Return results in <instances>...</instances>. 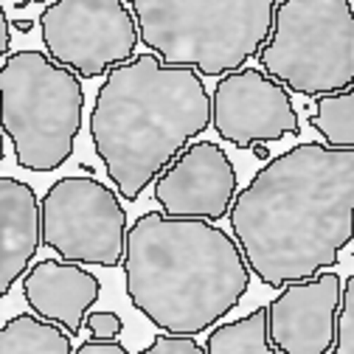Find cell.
<instances>
[{"label":"cell","instance_id":"9a60e30c","mask_svg":"<svg viewBox=\"0 0 354 354\" xmlns=\"http://www.w3.org/2000/svg\"><path fill=\"white\" fill-rule=\"evenodd\" d=\"M203 348L205 354H279L268 337V306L253 309L239 321L214 326Z\"/></svg>","mask_w":354,"mask_h":354},{"label":"cell","instance_id":"2e32d148","mask_svg":"<svg viewBox=\"0 0 354 354\" xmlns=\"http://www.w3.org/2000/svg\"><path fill=\"white\" fill-rule=\"evenodd\" d=\"M309 127L321 132L324 147L354 149V91L351 87L332 96H318L315 113L309 115Z\"/></svg>","mask_w":354,"mask_h":354},{"label":"cell","instance_id":"277c9868","mask_svg":"<svg viewBox=\"0 0 354 354\" xmlns=\"http://www.w3.org/2000/svg\"><path fill=\"white\" fill-rule=\"evenodd\" d=\"M138 39L169 68L223 79L259 54L273 0H132Z\"/></svg>","mask_w":354,"mask_h":354},{"label":"cell","instance_id":"5b68a950","mask_svg":"<svg viewBox=\"0 0 354 354\" xmlns=\"http://www.w3.org/2000/svg\"><path fill=\"white\" fill-rule=\"evenodd\" d=\"M82 79L46 51H15L0 65V129L17 166L54 171L71 155L82 129Z\"/></svg>","mask_w":354,"mask_h":354},{"label":"cell","instance_id":"5bb4252c","mask_svg":"<svg viewBox=\"0 0 354 354\" xmlns=\"http://www.w3.org/2000/svg\"><path fill=\"white\" fill-rule=\"evenodd\" d=\"M0 354H73V343L57 324L26 313L0 326Z\"/></svg>","mask_w":354,"mask_h":354},{"label":"cell","instance_id":"8992f818","mask_svg":"<svg viewBox=\"0 0 354 354\" xmlns=\"http://www.w3.org/2000/svg\"><path fill=\"white\" fill-rule=\"evenodd\" d=\"M259 71L301 96H332L354 84V9L348 0H281Z\"/></svg>","mask_w":354,"mask_h":354},{"label":"cell","instance_id":"d6986e66","mask_svg":"<svg viewBox=\"0 0 354 354\" xmlns=\"http://www.w3.org/2000/svg\"><path fill=\"white\" fill-rule=\"evenodd\" d=\"M84 329L91 332V340H115L124 329V321L115 313H87Z\"/></svg>","mask_w":354,"mask_h":354},{"label":"cell","instance_id":"30bf717a","mask_svg":"<svg viewBox=\"0 0 354 354\" xmlns=\"http://www.w3.org/2000/svg\"><path fill=\"white\" fill-rule=\"evenodd\" d=\"M239 192L236 169L214 141H194L155 177V203L174 219L219 223Z\"/></svg>","mask_w":354,"mask_h":354},{"label":"cell","instance_id":"ffe728a7","mask_svg":"<svg viewBox=\"0 0 354 354\" xmlns=\"http://www.w3.org/2000/svg\"><path fill=\"white\" fill-rule=\"evenodd\" d=\"M73 354H129L118 340H84Z\"/></svg>","mask_w":354,"mask_h":354},{"label":"cell","instance_id":"cb8c5ba5","mask_svg":"<svg viewBox=\"0 0 354 354\" xmlns=\"http://www.w3.org/2000/svg\"><path fill=\"white\" fill-rule=\"evenodd\" d=\"M0 163H3V129H0Z\"/></svg>","mask_w":354,"mask_h":354},{"label":"cell","instance_id":"7a4b0ae2","mask_svg":"<svg viewBox=\"0 0 354 354\" xmlns=\"http://www.w3.org/2000/svg\"><path fill=\"white\" fill-rule=\"evenodd\" d=\"M124 281L132 306L166 335L194 337L245 298L250 270L223 228L147 211L127 228Z\"/></svg>","mask_w":354,"mask_h":354},{"label":"cell","instance_id":"52a82bcc","mask_svg":"<svg viewBox=\"0 0 354 354\" xmlns=\"http://www.w3.org/2000/svg\"><path fill=\"white\" fill-rule=\"evenodd\" d=\"M39 236L62 261L118 268L127 211L96 177H62L39 200Z\"/></svg>","mask_w":354,"mask_h":354},{"label":"cell","instance_id":"ac0fdd59","mask_svg":"<svg viewBox=\"0 0 354 354\" xmlns=\"http://www.w3.org/2000/svg\"><path fill=\"white\" fill-rule=\"evenodd\" d=\"M141 354H205V348L194 337L160 332L147 348H141Z\"/></svg>","mask_w":354,"mask_h":354},{"label":"cell","instance_id":"8fae6325","mask_svg":"<svg viewBox=\"0 0 354 354\" xmlns=\"http://www.w3.org/2000/svg\"><path fill=\"white\" fill-rule=\"evenodd\" d=\"M340 287L343 279L335 270L284 284L268 304L270 346L279 354H326L335 340Z\"/></svg>","mask_w":354,"mask_h":354},{"label":"cell","instance_id":"603a6c76","mask_svg":"<svg viewBox=\"0 0 354 354\" xmlns=\"http://www.w3.org/2000/svg\"><path fill=\"white\" fill-rule=\"evenodd\" d=\"M15 26H17L20 31H31V26H34V23H31V20H17Z\"/></svg>","mask_w":354,"mask_h":354},{"label":"cell","instance_id":"44dd1931","mask_svg":"<svg viewBox=\"0 0 354 354\" xmlns=\"http://www.w3.org/2000/svg\"><path fill=\"white\" fill-rule=\"evenodd\" d=\"M9 48H12V26L3 6H0V57H9Z\"/></svg>","mask_w":354,"mask_h":354},{"label":"cell","instance_id":"3957f363","mask_svg":"<svg viewBox=\"0 0 354 354\" xmlns=\"http://www.w3.org/2000/svg\"><path fill=\"white\" fill-rule=\"evenodd\" d=\"M208 124L211 96L203 79L147 51L107 73L93 102L91 138L115 192L136 203Z\"/></svg>","mask_w":354,"mask_h":354},{"label":"cell","instance_id":"9c48e42d","mask_svg":"<svg viewBox=\"0 0 354 354\" xmlns=\"http://www.w3.org/2000/svg\"><path fill=\"white\" fill-rule=\"evenodd\" d=\"M211 127L239 149L301 132L290 93L259 68H242L216 82L211 93Z\"/></svg>","mask_w":354,"mask_h":354},{"label":"cell","instance_id":"6da1fadb","mask_svg":"<svg viewBox=\"0 0 354 354\" xmlns=\"http://www.w3.org/2000/svg\"><path fill=\"white\" fill-rule=\"evenodd\" d=\"M248 270L273 290L332 270L354 236V149L298 144L264 163L228 211Z\"/></svg>","mask_w":354,"mask_h":354},{"label":"cell","instance_id":"7c38bea8","mask_svg":"<svg viewBox=\"0 0 354 354\" xmlns=\"http://www.w3.org/2000/svg\"><path fill=\"white\" fill-rule=\"evenodd\" d=\"M102 295V281L82 264L62 259H42L23 276V298L31 313L57 324L71 337L84 326V315Z\"/></svg>","mask_w":354,"mask_h":354},{"label":"cell","instance_id":"ba28073f","mask_svg":"<svg viewBox=\"0 0 354 354\" xmlns=\"http://www.w3.org/2000/svg\"><path fill=\"white\" fill-rule=\"evenodd\" d=\"M46 54L79 79H96L136 57L138 28L121 0H57L39 15Z\"/></svg>","mask_w":354,"mask_h":354},{"label":"cell","instance_id":"7402d4cb","mask_svg":"<svg viewBox=\"0 0 354 354\" xmlns=\"http://www.w3.org/2000/svg\"><path fill=\"white\" fill-rule=\"evenodd\" d=\"M253 152H256V158H261V160H268L270 158V152H268V147H264V144H256V147H250Z\"/></svg>","mask_w":354,"mask_h":354},{"label":"cell","instance_id":"4fadbf2b","mask_svg":"<svg viewBox=\"0 0 354 354\" xmlns=\"http://www.w3.org/2000/svg\"><path fill=\"white\" fill-rule=\"evenodd\" d=\"M39 245L37 192L17 177H0V298L28 273Z\"/></svg>","mask_w":354,"mask_h":354},{"label":"cell","instance_id":"e0dca14e","mask_svg":"<svg viewBox=\"0 0 354 354\" xmlns=\"http://www.w3.org/2000/svg\"><path fill=\"white\" fill-rule=\"evenodd\" d=\"M332 354H354V276L343 279V287H340Z\"/></svg>","mask_w":354,"mask_h":354}]
</instances>
